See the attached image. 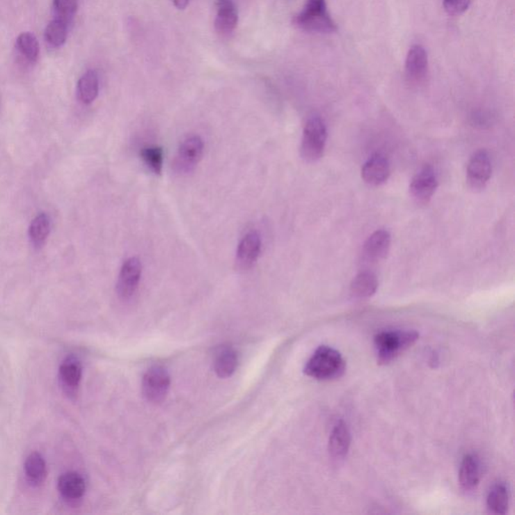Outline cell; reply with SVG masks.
<instances>
[{"label":"cell","instance_id":"9c48e42d","mask_svg":"<svg viewBox=\"0 0 515 515\" xmlns=\"http://www.w3.org/2000/svg\"><path fill=\"white\" fill-rule=\"evenodd\" d=\"M438 187V180L432 166L426 164L413 177L410 184V193L415 202L426 205L430 202Z\"/></svg>","mask_w":515,"mask_h":515},{"label":"cell","instance_id":"484cf974","mask_svg":"<svg viewBox=\"0 0 515 515\" xmlns=\"http://www.w3.org/2000/svg\"><path fill=\"white\" fill-rule=\"evenodd\" d=\"M68 35V24L63 20H52L45 31V38L51 46L61 47L65 44Z\"/></svg>","mask_w":515,"mask_h":515},{"label":"cell","instance_id":"4316f807","mask_svg":"<svg viewBox=\"0 0 515 515\" xmlns=\"http://www.w3.org/2000/svg\"><path fill=\"white\" fill-rule=\"evenodd\" d=\"M140 157L154 175H160L164 166V150L158 146H148L140 151Z\"/></svg>","mask_w":515,"mask_h":515},{"label":"cell","instance_id":"f1b7e54d","mask_svg":"<svg viewBox=\"0 0 515 515\" xmlns=\"http://www.w3.org/2000/svg\"><path fill=\"white\" fill-rule=\"evenodd\" d=\"M470 0H444V8L450 15H462L468 10Z\"/></svg>","mask_w":515,"mask_h":515},{"label":"cell","instance_id":"ffe728a7","mask_svg":"<svg viewBox=\"0 0 515 515\" xmlns=\"http://www.w3.org/2000/svg\"><path fill=\"white\" fill-rule=\"evenodd\" d=\"M379 282L376 275L370 271H363L354 278L350 285V293L356 299H367L376 294Z\"/></svg>","mask_w":515,"mask_h":515},{"label":"cell","instance_id":"30bf717a","mask_svg":"<svg viewBox=\"0 0 515 515\" xmlns=\"http://www.w3.org/2000/svg\"><path fill=\"white\" fill-rule=\"evenodd\" d=\"M262 248V239L256 230L248 232L239 241L236 254V266L239 271H248L256 264Z\"/></svg>","mask_w":515,"mask_h":515},{"label":"cell","instance_id":"83f0119b","mask_svg":"<svg viewBox=\"0 0 515 515\" xmlns=\"http://www.w3.org/2000/svg\"><path fill=\"white\" fill-rule=\"evenodd\" d=\"M56 19L70 24L78 10V0H54Z\"/></svg>","mask_w":515,"mask_h":515},{"label":"cell","instance_id":"d6986e66","mask_svg":"<svg viewBox=\"0 0 515 515\" xmlns=\"http://www.w3.org/2000/svg\"><path fill=\"white\" fill-rule=\"evenodd\" d=\"M238 354L230 347H221L216 350L214 358V370L221 379L232 377L238 367Z\"/></svg>","mask_w":515,"mask_h":515},{"label":"cell","instance_id":"7402d4cb","mask_svg":"<svg viewBox=\"0 0 515 515\" xmlns=\"http://www.w3.org/2000/svg\"><path fill=\"white\" fill-rule=\"evenodd\" d=\"M99 94V79L96 72L90 70L86 72L79 80L77 86V96L79 101L89 105L96 100Z\"/></svg>","mask_w":515,"mask_h":515},{"label":"cell","instance_id":"9a60e30c","mask_svg":"<svg viewBox=\"0 0 515 515\" xmlns=\"http://www.w3.org/2000/svg\"><path fill=\"white\" fill-rule=\"evenodd\" d=\"M428 54L421 45L411 47L406 60V72L409 79L415 82L423 80L428 72Z\"/></svg>","mask_w":515,"mask_h":515},{"label":"cell","instance_id":"d4e9b609","mask_svg":"<svg viewBox=\"0 0 515 515\" xmlns=\"http://www.w3.org/2000/svg\"><path fill=\"white\" fill-rule=\"evenodd\" d=\"M17 47L29 63H35L40 56V46L35 35L31 33H20L17 40Z\"/></svg>","mask_w":515,"mask_h":515},{"label":"cell","instance_id":"7a4b0ae2","mask_svg":"<svg viewBox=\"0 0 515 515\" xmlns=\"http://www.w3.org/2000/svg\"><path fill=\"white\" fill-rule=\"evenodd\" d=\"M419 340V333L415 331H381L374 336L377 363L388 365L396 359L402 352L415 344Z\"/></svg>","mask_w":515,"mask_h":515},{"label":"cell","instance_id":"f546056e","mask_svg":"<svg viewBox=\"0 0 515 515\" xmlns=\"http://www.w3.org/2000/svg\"><path fill=\"white\" fill-rule=\"evenodd\" d=\"M173 2L177 10H185L189 6V0H173Z\"/></svg>","mask_w":515,"mask_h":515},{"label":"cell","instance_id":"cb8c5ba5","mask_svg":"<svg viewBox=\"0 0 515 515\" xmlns=\"http://www.w3.org/2000/svg\"><path fill=\"white\" fill-rule=\"evenodd\" d=\"M51 230V221L45 212L38 214L31 221L29 229V239L35 248H40L46 244Z\"/></svg>","mask_w":515,"mask_h":515},{"label":"cell","instance_id":"8fae6325","mask_svg":"<svg viewBox=\"0 0 515 515\" xmlns=\"http://www.w3.org/2000/svg\"><path fill=\"white\" fill-rule=\"evenodd\" d=\"M390 175V166L388 158L381 153H374L368 158L361 169V177L365 184L379 187L383 184Z\"/></svg>","mask_w":515,"mask_h":515},{"label":"cell","instance_id":"5b68a950","mask_svg":"<svg viewBox=\"0 0 515 515\" xmlns=\"http://www.w3.org/2000/svg\"><path fill=\"white\" fill-rule=\"evenodd\" d=\"M171 377L166 368L154 365L149 368L142 379V393L148 402L153 404L161 403L167 396Z\"/></svg>","mask_w":515,"mask_h":515},{"label":"cell","instance_id":"7c38bea8","mask_svg":"<svg viewBox=\"0 0 515 515\" xmlns=\"http://www.w3.org/2000/svg\"><path fill=\"white\" fill-rule=\"evenodd\" d=\"M351 435L349 426L340 420L334 425L331 438H329L328 451L331 459L340 463L347 458L349 454Z\"/></svg>","mask_w":515,"mask_h":515},{"label":"cell","instance_id":"44dd1931","mask_svg":"<svg viewBox=\"0 0 515 515\" xmlns=\"http://www.w3.org/2000/svg\"><path fill=\"white\" fill-rule=\"evenodd\" d=\"M24 472L33 486H40L47 478V463L38 452L29 454L24 462Z\"/></svg>","mask_w":515,"mask_h":515},{"label":"cell","instance_id":"8992f818","mask_svg":"<svg viewBox=\"0 0 515 515\" xmlns=\"http://www.w3.org/2000/svg\"><path fill=\"white\" fill-rule=\"evenodd\" d=\"M142 275L141 261L136 257H131L124 262L117 280V294L121 299H130L138 289Z\"/></svg>","mask_w":515,"mask_h":515},{"label":"cell","instance_id":"ba28073f","mask_svg":"<svg viewBox=\"0 0 515 515\" xmlns=\"http://www.w3.org/2000/svg\"><path fill=\"white\" fill-rule=\"evenodd\" d=\"M492 166L489 154L485 150L476 151L467 164V182L474 191L484 189L491 177Z\"/></svg>","mask_w":515,"mask_h":515},{"label":"cell","instance_id":"6da1fadb","mask_svg":"<svg viewBox=\"0 0 515 515\" xmlns=\"http://www.w3.org/2000/svg\"><path fill=\"white\" fill-rule=\"evenodd\" d=\"M345 368L347 363L340 351L322 345L307 361L304 374L318 381H331L342 377Z\"/></svg>","mask_w":515,"mask_h":515},{"label":"cell","instance_id":"ac0fdd59","mask_svg":"<svg viewBox=\"0 0 515 515\" xmlns=\"http://www.w3.org/2000/svg\"><path fill=\"white\" fill-rule=\"evenodd\" d=\"M390 243L392 237L390 232L386 230H377L365 241L363 246L365 254L368 259L374 261L385 259L390 252Z\"/></svg>","mask_w":515,"mask_h":515},{"label":"cell","instance_id":"2e32d148","mask_svg":"<svg viewBox=\"0 0 515 515\" xmlns=\"http://www.w3.org/2000/svg\"><path fill=\"white\" fill-rule=\"evenodd\" d=\"M214 24L221 35H230L235 31L238 24V10L234 0H218Z\"/></svg>","mask_w":515,"mask_h":515},{"label":"cell","instance_id":"5bb4252c","mask_svg":"<svg viewBox=\"0 0 515 515\" xmlns=\"http://www.w3.org/2000/svg\"><path fill=\"white\" fill-rule=\"evenodd\" d=\"M58 377L65 394L72 397L76 396L82 379V365L80 361L74 358L65 359L58 370Z\"/></svg>","mask_w":515,"mask_h":515},{"label":"cell","instance_id":"4fadbf2b","mask_svg":"<svg viewBox=\"0 0 515 515\" xmlns=\"http://www.w3.org/2000/svg\"><path fill=\"white\" fill-rule=\"evenodd\" d=\"M482 478V463L475 454H468L463 458L459 471V482L464 491L477 488Z\"/></svg>","mask_w":515,"mask_h":515},{"label":"cell","instance_id":"277c9868","mask_svg":"<svg viewBox=\"0 0 515 515\" xmlns=\"http://www.w3.org/2000/svg\"><path fill=\"white\" fill-rule=\"evenodd\" d=\"M326 139L327 129L324 121L318 116H312L307 120L300 149L305 161L316 162L323 157Z\"/></svg>","mask_w":515,"mask_h":515},{"label":"cell","instance_id":"603a6c76","mask_svg":"<svg viewBox=\"0 0 515 515\" xmlns=\"http://www.w3.org/2000/svg\"><path fill=\"white\" fill-rule=\"evenodd\" d=\"M509 506V490L505 483H496L487 496V507L494 514H505Z\"/></svg>","mask_w":515,"mask_h":515},{"label":"cell","instance_id":"3957f363","mask_svg":"<svg viewBox=\"0 0 515 515\" xmlns=\"http://www.w3.org/2000/svg\"><path fill=\"white\" fill-rule=\"evenodd\" d=\"M297 28L308 33H332L338 31L325 0H307L303 10L293 19Z\"/></svg>","mask_w":515,"mask_h":515},{"label":"cell","instance_id":"e0dca14e","mask_svg":"<svg viewBox=\"0 0 515 515\" xmlns=\"http://www.w3.org/2000/svg\"><path fill=\"white\" fill-rule=\"evenodd\" d=\"M61 496L70 502L80 500L86 492L85 479L77 472H67L58 481Z\"/></svg>","mask_w":515,"mask_h":515},{"label":"cell","instance_id":"52a82bcc","mask_svg":"<svg viewBox=\"0 0 515 515\" xmlns=\"http://www.w3.org/2000/svg\"><path fill=\"white\" fill-rule=\"evenodd\" d=\"M205 143L198 135L187 137L180 144L176 155L175 167L178 173H187L198 166L203 158Z\"/></svg>","mask_w":515,"mask_h":515}]
</instances>
